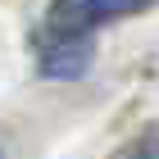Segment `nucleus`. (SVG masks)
<instances>
[{
  "label": "nucleus",
  "instance_id": "1",
  "mask_svg": "<svg viewBox=\"0 0 159 159\" xmlns=\"http://www.w3.org/2000/svg\"><path fill=\"white\" fill-rule=\"evenodd\" d=\"M146 0H55L46 14V41H86L100 23L141 9Z\"/></svg>",
  "mask_w": 159,
  "mask_h": 159
},
{
  "label": "nucleus",
  "instance_id": "2",
  "mask_svg": "<svg viewBox=\"0 0 159 159\" xmlns=\"http://www.w3.org/2000/svg\"><path fill=\"white\" fill-rule=\"evenodd\" d=\"M123 159H159V136H146V141H136V146L127 150Z\"/></svg>",
  "mask_w": 159,
  "mask_h": 159
}]
</instances>
